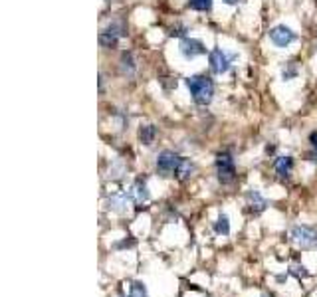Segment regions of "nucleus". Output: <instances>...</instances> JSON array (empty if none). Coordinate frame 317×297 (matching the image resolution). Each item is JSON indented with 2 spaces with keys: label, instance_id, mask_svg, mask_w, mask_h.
I'll use <instances>...</instances> for the list:
<instances>
[{
  "label": "nucleus",
  "instance_id": "17",
  "mask_svg": "<svg viewBox=\"0 0 317 297\" xmlns=\"http://www.w3.org/2000/svg\"><path fill=\"white\" fill-rule=\"evenodd\" d=\"M298 64L296 62H290V64H286V68H284V72H282V78L286 80V82H290V80H294L296 76H298Z\"/></svg>",
  "mask_w": 317,
  "mask_h": 297
},
{
  "label": "nucleus",
  "instance_id": "3",
  "mask_svg": "<svg viewBox=\"0 0 317 297\" xmlns=\"http://www.w3.org/2000/svg\"><path fill=\"white\" fill-rule=\"evenodd\" d=\"M216 172L222 184H228L234 180L236 176V166H234V158L230 152H220L216 158Z\"/></svg>",
  "mask_w": 317,
  "mask_h": 297
},
{
  "label": "nucleus",
  "instance_id": "16",
  "mask_svg": "<svg viewBox=\"0 0 317 297\" xmlns=\"http://www.w3.org/2000/svg\"><path fill=\"white\" fill-rule=\"evenodd\" d=\"M214 230H216L218 234H222V236H228V234H230V222H228V216H226V214H220V216H218V220H216V224H214Z\"/></svg>",
  "mask_w": 317,
  "mask_h": 297
},
{
  "label": "nucleus",
  "instance_id": "20",
  "mask_svg": "<svg viewBox=\"0 0 317 297\" xmlns=\"http://www.w3.org/2000/svg\"><path fill=\"white\" fill-rule=\"evenodd\" d=\"M186 32H188V28H186L184 24H176V26H172V28H170V32H168V34H170V36H176V38H182Z\"/></svg>",
  "mask_w": 317,
  "mask_h": 297
},
{
  "label": "nucleus",
  "instance_id": "2",
  "mask_svg": "<svg viewBox=\"0 0 317 297\" xmlns=\"http://www.w3.org/2000/svg\"><path fill=\"white\" fill-rule=\"evenodd\" d=\"M234 58H236V54H228L222 48H214L208 54V64H210L212 74H216V76L226 74L230 70V64H232Z\"/></svg>",
  "mask_w": 317,
  "mask_h": 297
},
{
  "label": "nucleus",
  "instance_id": "19",
  "mask_svg": "<svg viewBox=\"0 0 317 297\" xmlns=\"http://www.w3.org/2000/svg\"><path fill=\"white\" fill-rule=\"evenodd\" d=\"M129 297H147V288L141 282H133L129 288Z\"/></svg>",
  "mask_w": 317,
  "mask_h": 297
},
{
  "label": "nucleus",
  "instance_id": "11",
  "mask_svg": "<svg viewBox=\"0 0 317 297\" xmlns=\"http://www.w3.org/2000/svg\"><path fill=\"white\" fill-rule=\"evenodd\" d=\"M248 202H250V206H252L254 212H262L266 206H268V200L258 190H250L248 192Z\"/></svg>",
  "mask_w": 317,
  "mask_h": 297
},
{
  "label": "nucleus",
  "instance_id": "5",
  "mask_svg": "<svg viewBox=\"0 0 317 297\" xmlns=\"http://www.w3.org/2000/svg\"><path fill=\"white\" fill-rule=\"evenodd\" d=\"M178 162H180L178 154H174L172 150H162L157 156V170L162 176H168V174H172L176 170Z\"/></svg>",
  "mask_w": 317,
  "mask_h": 297
},
{
  "label": "nucleus",
  "instance_id": "4",
  "mask_svg": "<svg viewBox=\"0 0 317 297\" xmlns=\"http://www.w3.org/2000/svg\"><path fill=\"white\" fill-rule=\"evenodd\" d=\"M296 38H298L296 32H294L292 28H288L286 24L274 26V28L270 30V40H272V44L278 46V48H288L290 44L296 42Z\"/></svg>",
  "mask_w": 317,
  "mask_h": 297
},
{
  "label": "nucleus",
  "instance_id": "8",
  "mask_svg": "<svg viewBox=\"0 0 317 297\" xmlns=\"http://www.w3.org/2000/svg\"><path fill=\"white\" fill-rule=\"evenodd\" d=\"M127 192H129V198L135 204H145L149 200V190H147V184L143 180H135Z\"/></svg>",
  "mask_w": 317,
  "mask_h": 297
},
{
  "label": "nucleus",
  "instance_id": "12",
  "mask_svg": "<svg viewBox=\"0 0 317 297\" xmlns=\"http://www.w3.org/2000/svg\"><path fill=\"white\" fill-rule=\"evenodd\" d=\"M121 74L129 76V78L135 76V60L129 52H123V56H121Z\"/></svg>",
  "mask_w": 317,
  "mask_h": 297
},
{
  "label": "nucleus",
  "instance_id": "1",
  "mask_svg": "<svg viewBox=\"0 0 317 297\" xmlns=\"http://www.w3.org/2000/svg\"><path fill=\"white\" fill-rule=\"evenodd\" d=\"M186 88L194 99V103H198V105H208L214 98V84L208 76L198 74V76L186 78Z\"/></svg>",
  "mask_w": 317,
  "mask_h": 297
},
{
  "label": "nucleus",
  "instance_id": "10",
  "mask_svg": "<svg viewBox=\"0 0 317 297\" xmlns=\"http://www.w3.org/2000/svg\"><path fill=\"white\" fill-rule=\"evenodd\" d=\"M192 170H194L192 160H190V158H182V156H180V162H178V166H176V170H174L176 178H178V180H186V178L192 174Z\"/></svg>",
  "mask_w": 317,
  "mask_h": 297
},
{
  "label": "nucleus",
  "instance_id": "21",
  "mask_svg": "<svg viewBox=\"0 0 317 297\" xmlns=\"http://www.w3.org/2000/svg\"><path fill=\"white\" fill-rule=\"evenodd\" d=\"M292 274L298 276V278H306V276H308V272H306L304 266H294V268H292Z\"/></svg>",
  "mask_w": 317,
  "mask_h": 297
},
{
  "label": "nucleus",
  "instance_id": "6",
  "mask_svg": "<svg viewBox=\"0 0 317 297\" xmlns=\"http://www.w3.org/2000/svg\"><path fill=\"white\" fill-rule=\"evenodd\" d=\"M178 52L184 60H194L202 54H206V48L200 40H194V38H184L180 44H178Z\"/></svg>",
  "mask_w": 317,
  "mask_h": 297
},
{
  "label": "nucleus",
  "instance_id": "14",
  "mask_svg": "<svg viewBox=\"0 0 317 297\" xmlns=\"http://www.w3.org/2000/svg\"><path fill=\"white\" fill-rule=\"evenodd\" d=\"M127 198H129V192H115V194L109 196V204H111V208H115V210H125Z\"/></svg>",
  "mask_w": 317,
  "mask_h": 297
},
{
  "label": "nucleus",
  "instance_id": "13",
  "mask_svg": "<svg viewBox=\"0 0 317 297\" xmlns=\"http://www.w3.org/2000/svg\"><path fill=\"white\" fill-rule=\"evenodd\" d=\"M155 137H157V127L155 125H143L139 129V139H141L143 145H151L155 141Z\"/></svg>",
  "mask_w": 317,
  "mask_h": 297
},
{
  "label": "nucleus",
  "instance_id": "9",
  "mask_svg": "<svg viewBox=\"0 0 317 297\" xmlns=\"http://www.w3.org/2000/svg\"><path fill=\"white\" fill-rule=\"evenodd\" d=\"M274 168H276V172H278L282 178H286V176H290V172H292V168H294V158H292V156H278V158L274 160Z\"/></svg>",
  "mask_w": 317,
  "mask_h": 297
},
{
  "label": "nucleus",
  "instance_id": "7",
  "mask_svg": "<svg viewBox=\"0 0 317 297\" xmlns=\"http://www.w3.org/2000/svg\"><path fill=\"white\" fill-rule=\"evenodd\" d=\"M292 238L300 246H312L314 242H317V234L310 226H296L292 230Z\"/></svg>",
  "mask_w": 317,
  "mask_h": 297
},
{
  "label": "nucleus",
  "instance_id": "18",
  "mask_svg": "<svg viewBox=\"0 0 317 297\" xmlns=\"http://www.w3.org/2000/svg\"><path fill=\"white\" fill-rule=\"evenodd\" d=\"M188 6L198 12H208L212 8V0H188Z\"/></svg>",
  "mask_w": 317,
  "mask_h": 297
},
{
  "label": "nucleus",
  "instance_id": "22",
  "mask_svg": "<svg viewBox=\"0 0 317 297\" xmlns=\"http://www.w3.org/2000/svg\"><path fill=\"white\" fill-rule=\"evenodd\" d=\"M222 2H226V4H236V2H240V0H222Z\"/></svg>",
  "mask_w": 317,
  "mask_h": 297
},
{
  "label": "nucleus",
  "instance_id": "15",
  "mask_svg": "<svg viewBox=\"0 0 317 297\" xmlns=\"http://www.w3.org/2000/svg\"><path fill=\"white\" fill-rule=\"evenodd\" d=\"M117 42H119V36L111 34L109 30H104V32L100 34V44H102L104 48H115Z\"/></svg>",
  "mask_w": 317,
  "mask_h": 297
}]
</instances>
